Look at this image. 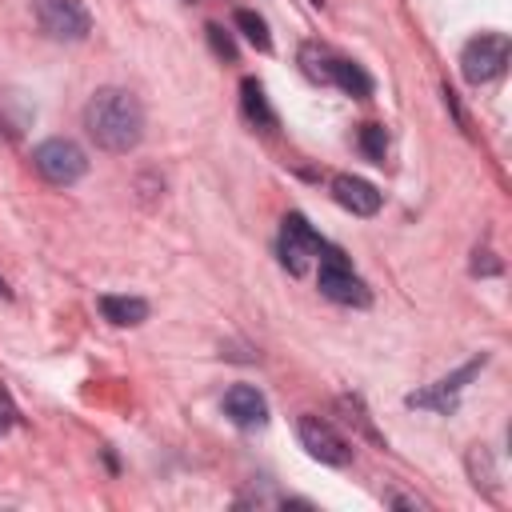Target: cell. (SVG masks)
I'll return each instance as SVG.
<instances>
[{"mask_svg": "<svg viewBox=\"0 0 512 512\" xmlns=\"http://www.w3.org/2000/svg\"><path fill=\"white\" fill-rule=\"evenodd\" d=\"M324 240L320 232L300 216V212H288L284 224H280V264L292 272V276H304L312 268V260L320 256Z\"/></svg>", "mask_w": 512, "mask_h": 512, "instance_id": "8992f818", "label": "cell"}, {"mask_svg": "<svg viewBox=\"0 0 512 512\" xmlns=\"http://www.w3.org/2000/svg\"><path fill=\"white\" fill-rule=\"evenodd\" d=\"M0 296H8V284H4V276H0Z\"/></svg>", "mask_w": 512, "mask_h": 512, "instance_id": "7402d4cb", "label": "cell"}, {"mask_svg": "<svg viewBox=\"0 0 512 512\" xmlns=\"http://www.w3.org/2000/svg\"><path fill=\"white\" fill-rule=\"evenodd\" d=\"M388 504H392V508H424V500H416V496H400V492H388Z\"/></svg>", "mask_w": 512, "mask_h": 512, "instance_id": "44dd1931", "label": "cell"}, {"mask_svg": "<svg viewBox=\"0 0 512 512\" xmlns=\"http://www.w3.org/2000/svg\"><path fill=\"white\" fill-rule=\"evenodd\" d=\"M208 44H212V52H216V56L236 60V44H232V36H228L220 24H208Z\"/></svg>", "mask_w": 512, "mask_h": 512, "instance_id": "d6986e66", "label": "cell"}, {"mask_svg": "<svg viewBox=\"0 0 512 512\" xmlns=\"http://www.w3.org/2000/svg\"><path fill=\"white\" fill-rule=\"evenodd\" d=\"M32 12H36V24L44 36L52 40H84L92 32V16L80 0H32Z\"/></svg>", "mask_w": 512, "mask_h": 512, "instance_id": "5b68a950", "label": "cell"}, {"mask_svg": "<svg viewBox=\"0 0 512 512\" xmlns=\"http://www.w3.org/2000/svg\"><path fill=\"white\" fill-rule=\"evenodd\" d=\"M16 424V404H12V396H8V388L0 384V436L8 432Z\"/></svg>", "mask_w": 512, "mask_h": 512, "instance_id": "ffe728a7", "label": "cell"}, {"mask_svg": "<svg viewBox=\"0 0 512 512\" xmlns=\"http://www.w3.org/2000/svg\"><path fill=\"white\" fill-rule=\"evenodd\" d=\"M360 152L372 164H384L388 160V132H384V124H364L360 128Z\"/></svg>", "mask_w": 512, "mask_h": 512, "instance_id": "e0dca14e", "label": "cell"}, {"mask_svg": "<svg viewBox=\"0 0 512 512\" xmlns=\"http://www.w3.org/2000/svg\"><path fill=\"white\" fill-rule=\"evenodd\" d=\"M232 24L244 32V40H248V44H256L260 52H272V36H268V24H264V16H256L252 8H240V12L232 16Z\"/></svg>", "mask_w": 512, "mask_h": 512, "instance_id": "2e32d148", "label": "cell"}, {"mask_svg": "<svg viewBox=\"0 0 512 512\" xmlns=\"http://www.w3.org/2000/svg\"><path fill=\"white\" fill-rule=\"evenodd\" d=\"M32 164H36V172H40L48 184H60V188L76 184V180L88 172L84 148H80L76 140H64V136H52V140L36 144V148H32Z\"/></svg>", "mask_w": 512, "mask_h": 512, "instance_id": "277c9868", "label": "cell"}, {"mask_svg": "<svg viewBox=\"0 0 512 512\" xmlns=\"http://www.w3.org/2000/svg\"><path fill=\"white\" fill-rule=\"evenodd\" d=\"M224 416L236 424V428H264L268 424V400L260 388L252 384H232L224 392Z\"/></svg>", "mask_w": 512, "mask_h": 512, "instance_id": "ba28073f", "label": "cell"}, {"mask_svg": "<svg viewBox=\"0 0 512 512\" xmlns=\"http://www.w3.org/2000/svg\"><path fill=\"white\" fill-rule=\"evenodd\" d=\"M508 56H512V40L504 32H480L460 48V72L468 84H488L504 76Z\"/></svg>", "mask_w": 512, "mask_h": 512, "instance_id": "7a4b0ae2", "label": "cell"}, {"mask_svg": "<svg viewBox=\"0 0 512 512\" xmlns=\"http://www.w3.org/2000/svg\"><path fill=\"white\" fill-rule=\"evenodd\" d=\"M468 476L476 488H484L488 496H496V464H492V452L484 444H472L468 448Z\"/></svg>", "mask_w": 512, "mask_h": 512, "instance_id": "9a60e30c", "label": "cell"}, {"mask_svg": "<svg viewBox=\"0 0 512 512\" xmlns=\"http://www.w3.org/2000/svg\"><path fill=\"white\" fill-rule=\"evenodd\" d=\"M300 68H304V76H308V80H316V84H332L336 52H332L328 44L308 40V44H300Z\"/></svg>", "mask_w": 512, "mask_h": 512, "instance_id": "4fadbf2b", "label": "cell"}, {"mask_svg": "<svg viewBox=\"0 0 512 512\" xmlns=\"http://www.w3.org/2000/svg\"><path fill=\"white\" fill-rule=\"evenodd\" d=\"M340 408H344V412H348V416H344V420H348V424H352V420H356V428H360V432H364V436H368V440H376V444H384V440H380V432H376V428H372V420H368V412H364V408H360V400H356V396H340Z\"/></svg>", "mask_w": 512, "mask_h": 512, "instance_id": "ac0fdd59", "label": "cell"}, {"mask_svg": "<svg viewBox=\"0 0 512 512\" xmlns=\"http://www.w3.org/2000/svg\"><path fill=\"white\" fill-rule=\"evenodd\" d=\"M320 272H316V284H320V292L328 296V300H336V304H356V308H364L368 300H372V292H368V284L352 272V264H348V256L340 252V248H320Z\"/></svg>", "mask_w": 512, "mask_h": 512, "instance_id": "3957f363", "label": "cell"}, {"mask_svg": "<svg viewBox=\"0 0 512 512\" xmlns=\"http://www.w3.org/2000/svg\"><path fill=\"white\" fill-rule=\"evenodd\" d=\"M100 316L116 328H132V324H144L148 320V300L140 296H100Z\"/></svg>", "mask_w": 512, "mask_h": 512, "instance_id": "7c38bea8", "label": "cell"}, {"mask_svg": "<svg viewBox=\"0 0 512 512\" xmlns=\"http://www.w3.org/2000/svg\"><path fill=\"white\" fill-rule=\"evenodd\" d=\"M332 196H336V204L348 208L352 216H376L380 204H384V196H380L376 184H368V180H360V176H348V172H340V176L332 180Z\"/></svg>", "mask_w": 512, "mask_h": 512, "instance_id": "9c48e42d", "label": "cell"}, {"mask_svg": "<svg viewBox=\"0 0 512 512\" xmlns=\"http://www.w3.org/2000/svg\"><path fill=\"white\" fill-rule=\"evenodd\" d=\"M480 368H484V356H480V360H468L456 376H444V380H440V384H432L428 392H412V396H408V404H412V408L452 412V408H456V396H460V388H464V380H472Z\"/></svg>", "mask_w": 512, "mask_h": 512, "instance_id": "30bf717a", "label": "cell"}, {"mask_svg": "<svg viewBox=\"0 0 512 512\" xmlns=\"http://www.w3.org/2000/svg\"><path fill=\"white\" fill-rule=\"evenodd\" d=\"M240 108H244V116H248L252 128H260V132H272L276 128V112H272L260 80H252V76L240 80Z\"/></svg>", "mask_w": 512, "mask_h": 512, "instance_id": "8fae6325", "label": "cell"}, {"mask_svg": "<svg viewBox=\"0 0 512 512\" xmlns=\"http://www.w3.org/2000/svg\"><path fill=\"white\" fill-rule=\"evenodd\" d=\"M332 84L340 88V92H348V96H356V100H364V96H372V76L360 68V64H352V60H344V56H336V68H332Z\"/></svg>", "mask_w": 512, "mask_h": 512, "instance_id": "5bb4252c", "label": "cell"}, {"mask_svg": "<svg viewBox=\"0 0 512 512\" xmlns=\"http://www.w3.org/2000/svg\"><path fill=\"white\" fill-rule=\"evenodd\" d=\"M84 128L96 140V148L124 156L144 136V104L128 88H100L84 104Z\"/></svg>", "mask_w": 512, "mask_h": 512, "instance_id": "6da1fadb", "label": "cell"}, {"mask_svg": "<svg viewBox=\"0 0 512 512\" xmlns=\"http://www.w3.org/2000/svg\"><path fill=\"white\" fill-rule=\"evenodd\" d=\"M296 436H300L304 452H308L312 460H320V464L344 468V464L352 460L348 440H344L328 420H320V416H300V420H296Z\"/></svg>", "mask_w": 512, "mask_h": 512, "instance_id": "52a82bcc", "label": "cell"}]
</instances>
